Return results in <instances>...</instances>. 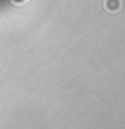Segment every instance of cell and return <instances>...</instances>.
Masks as SVG:
<instances>
[{"label":"cell","instance_id":"obj_1","mask_svg":"<svg viewBox=\"0 0 125 129\" xmlns=\"http://www.w3.org/2000/svg\"><path fill=\"white\" fill-rule=\"evenodd\" d=\"M106 8L111 10V12H115L119 8V0H106Z\"/></svg>","mask_w":125,"mask_h":129}]
</instances>
